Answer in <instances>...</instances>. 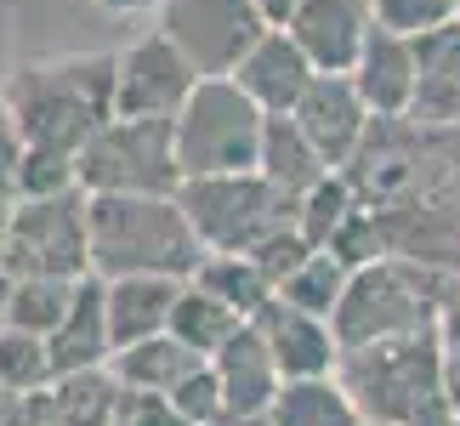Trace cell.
<instances>
[{
	"instance_id": "ee69618b",
	"label": "cell",
	"mask_w": 460,
	"mask_h": 426,
	"mask_svg": "<svg viewBox=\"0 0 460 426\" xmlns=\"http://www.w3.org/2000/svg\"><path fill=\"white\" fill-rule=\"evenodd\" d=\"M102 6H114V12H137V6H148V0H102Z\"/></svg>"
},
{
	"instance_id": "e0dca14e",
	"label": "cell",
	"mask_w": 460,
	"mask_h": 426,
	"mask_svg": "<svg viewBox=\"0 0 460 426\" xmlns=\"http://www.w3.org/2000/svg\"><path fill=\"white\" fill-rule=\"evenodd\" d=\"M420 126H460V17L415 34V102Z\"/></svg>"
},
{
	"instance_id": "4fadbf2b",
	"label": "cell",
	"mask_w": 460,
	"mask_h": 426,
	"mask_svg": "<svg viewBox=\"0 0 460 426\" xmlns=\"http://www.w3.org/2000/svg\"><path fill=\"white\" fill-rule=\"evenodd\" d=\"M251 324L261 330V342L273 347L279 369H285V381H307V376H335V364H341V335L324 313H307L285 301L273 290V301L261 307Z\"/></svg>"
},
{
	"instance_id": "44dd1931",
	"label": "cell",
	"mask_w": 460,
	"mask_h": 426,
	"mask_svg": "<svg viewBox=\"0 0 460 426\" xmlns=\"http://www.w3.org/2000/svg\"><path fill=\"white\" fill-rule=\"evenodd\" d=\"M256 171L268 176V182L285 193L290 205H302V200H307L318 182H324L335 165L313 148L307 131L296 126L290 114H268V137H261V165H256Z\"/></svg>"
},
{
	"instance_id": "277c9868",
	"label": "cell",
	"mask_w": 460,
	"mask_h": 426,
	"mask_svg": "<svg viewBox=\"0 0 460 426\" xmlns=\"http://www.w3.org/2000/svg\"><path fill=\"white\" fill-rule=\"evenodd\" d=\"M455 290H460V273L427 268V262H410V256H381L347 279V296L335 301L330 324L341 335V352L393 342V335L432 330Z\"/></svg>"
},
{
	"instance_id": "603a6c76",
	"label": "cell",
	"mask_w": 460,
	"mask_h": 426,
	"mask_svg": "<svg viewBox=\"0 0 460 426\" xmlns=\"http://www.w3.org/2000/svg\"><path fill=\"white\" fill-rule=\"evenodd\" d=\"M268 426H364V410L335 376H307L279 386Z\"/></svg>"
},
{
	"instance_id": "bcb514c9",
	"label": "cell",
	"mask_w": 460,
	"mask_h": 426,
	"mask_svg": "<svg viewBox=\"0 0 460 426\" xmlns=\"http://www.w3.org/2000/svg\"><path fill=\"white\" fill-rule=\"evenodd\" d=\"M364 426H386V421H364Z\"/></svg>"
},
{
	"instance_id": "7bdbcfd3",
	"label": "cell",
	"mask_w": 460,
	"mask_h": 426,
	"mask_svg": "<svg viewBox=\"0 0 460 426\" xmlns=\"http://www.w3.org/2000/svg\"><path fill=\"white\" fill-rule=\"evenodd\" d=\"M12 205L17 200H0V251H6V234H12Z\"/></svg>"
},
{
	"instance_id": "b9f144b4",
	"label": "cell",
	"mask_w": 460,
	"mask_h": 426,
	"mask_svg": "<svg viewBox=\"0 0 460 426\" xmlns=\"http://www.w3.org/2000/svg\"><path fill=\"white\" fill-rule=\"evenodd\" d=\"M17 398H23V393H12V386H6V381H0V426H6V421H12V410H17Z\"/></svg>"
},
{
	"instance_id": "f546056e",
	"label": "cell",
	"mask_w": 460,
	"mask_h": 426,
	"mask_svg": "<svg viewBox=\"0 0 460 426\" xmlns=\"http://www.w3.org/2000/svg\"><path fill=\"white\" fill-rule=\"evenodd\" d=\"M352 210H358V193H352V182H347L341 171H330L324 182H318V188L307 193V200L296 205V227L307 234L313 251H324V244L335 239V227H341V222L352 217Z\"/></svg>"
},
{
	"instance_id": "8d00e7d4",
	"label": "cell",
	"mask_w": 460,
	"mask_h": 426,
	"mask_svg": "<svg viewBox=\"0 0 460 426\" xmlns=\"http://www.w3.org/2000/svg\"><path fill=\"white\" fill-rule=\"evenodd\" d=\"M438 342H444V393L460 410V290L444 301V313H438Z\"/></svg>"
},
{
	"instance_id": "7a4b0ae2",
	"label": "cell",
	"mask_w": 460,
	"mask_h": 426,
	"mask_svg": "<svg viewBox=\"0 0 460 426\" xmlns=\"http://www.w3.org/2000/svg\"><path fill=\"white\" fill-rule=\"evenodd\" d=\"M205 239L176 193H92V273L97 279H193Z\"/></svg>"
},
{
	"instance_id": "ab89813d",
	"label": "cell",
	"mask_w": 460,
	"mask_h": 426,
	"mask_svg": "<svg viewBox=\"0 0 460 426\" xmlns=\"http://www.w3.org/2000/svg\"><path fill=\"white\" fill-rule=\"evenodd\" d=\"M256 6H261V17H268L273 29H285V23H290V12H296V0H256Z\"/></svg>"
},
{
	"instance_id": "3957f363",
	"label": "cell",
	"mask_w": 460,
	"mask_h": 426,
	"mask_svg": "<svg viewBox=\"0 0 460 426\" xmlns=\"http://www.w3.org/2000/svg\"><path fill=\"white\" fill-rule=\"evenodd\" d=\"M114 58H46L23 63L6 80L0 102L12 109L17 131L29 148H63L80 154L109 120L114 109Z\"/></svg>"
},
{
	"instance_id": "7c38bea8",
	"label": "cell",
	"mask_w": 460,
	"mask_h": 426,
	"mask_svg": "<svg viewBox=\"0 0 460 426\" xmlns=\"http://www.w3.org/2000/svg\"><path fill=\"white\" fill-rule=\"evenodd\" d=\"M285 29L313 58L318 75H352L376 34V12H369V0H296Z\"/></svg>"
},
{
	"instance_id": "836d02e7",
	"label": "cell",
	"mask_w": 460,
	"mask_h": 426,
	"mask_svg": "<svg viewBox=\"0 0 460 426\" xmlns=\"http://www.w3.org/2000/svg\"><path fill=\"white\" fill-rule=\"evenodd\" d=\"M176 410L188 415V426H217V421H227V398H222V381H217V369H193V376L176 386V393H165Z\"/></svg>"
},
{
	"instance_id": "4316f807",
	"label": "cell",
	"mask_w": 460,
	"mask_h": 426,
	"mask_svg": "<svg viewBox=\"0 0 460 426\" xmlns=\"http://www.w3.org/2000/svg\"><path fill=\"white\" fill-rule=\"evenodd\" d=\"M0 381L12 393H46L58 381V364H51V342L34 330L0 324Z\"/></svg>"
},
{
	"instance_id": "ffe728a7",
	"label": "cell",
	"mask_w": 460,
	"mask_h": 426,
	"mask_svg": "<svg viewBox=\"0 0 460 426\" xmlns=\"http://www.w3.org/2000/svg\"><path fill=\"white\" fill-rule=\"evenodd\" d=\"M352 85L364 92V102L376 114H410V102H415V40L410 34H393V29H376L358 68H352Z\"/></svg>"
},
{
	"instance_id": "74e56055",
	"label": "cell",
	"mask_w": 460,
	"mask_h": 426,
	"mask_svg": "<svg viewBox=\"0 0 460 426\" xmlns=\"http://www.w3.org/2000/svg\"><path fill=\"white\" fill-rule=\"evenodd\" d=\"M23 154H29V142H23V131H17L12 109L0 102V200H17V171H23Z\"/></svg>"
},
{
	"instance_id": "5bb4252c",
	"label": "cell",
	"mask_w": 460,
	"mask_h": 426,
	"mask_svg": "<svg viewBox=\"0 0 460 426\" xmlns=\"http://www.w3.org/2000/svg\"><path fill=\"white\" fill-rule=\"evenodd\" d=\"M290 120L307 131L313 148L324 154L335 171H341L347 159L358 154V142L369 137V120H376V109L364 102V92L352 85V75H318V80L307 85V97L296 102Z\"/></svg>"
},
{
	"instance_id": "7dc6e473",
	"label": "cell",
	"mask_w": 460,
	"mask_h": 426,
	"mask_svg": "<svg viewBox=\"0 0 460 426\" xmlns=\"http://www.w3.org/2000/svg\"><path fill=\"white\" fill-rule=\"evenodd\" d=\"M455 17H460V6H455Z\"/></svg>"
},
{
	"instance_id": "d6a6232c",
	"label": "cell",
	"mask_w": 460,
	"mask_h": 426,
	"mask_svg": "<svg viewBox=\"0 0 460 426\" xmlns=\"http://www.w3.org/2000/svg\"><path fill=\"white\" fill-rule=\"evenodd\" d=\"M369 12H376V29H393V34H427L438 23H449L455 17V0H369Z\"/></svg>"
},
{
	"instance_id": "ba28073f",
	"label": "cell",
	"mask_w": 460,
	"mask_h": 426,
	"mask_svg": "<svg viewBox=\"0 0 460 426\" xmlns=\"http://www.w3.org/2000/svg\"><path fill=\"white\" fill-rule=\"evenodd\" d=\"M182 159H176V120H131L114 114L80 148V188L85 193H176Z\"/></svg>"
},
{
	"instance_id": "6da1fadb",
	"label": "cell",
	"mask_w": 460,
	"mask_h": 426,
	"mask_svg": "<svg viewBox=\"0 0 460 426\" xmlns=\"http://www.w3.org/2000/svg\"><path fill=\"white\" fill-rule=\"evenodd\" d=\"M341 176L381 217L393 256L460 273V126L376 114Z\"/></svg>"
},
{
	"instance_id": "5b68a950",
	"label": "cell",
	"mask_w": 460,
	"mask_h": 426,
	"mask_svg": "<svg viewBox=\"0 0 460 426\" xmlns=\"http://www.w3.org/2000/svg\"><path fill=\"white\" fill-rule=\"evenodd\" d=\"M335 381L352 393L364 421L410 426L427 404L444 398V342H438V324L415 330V335H393V342L347 347L341 364H335Z\"/></svg>"
},
{
	"instance_id": "e575fe53",
	"label": "cell",
	"mask_w": 460,
	"mask_h": 426,
	"mask_svg": "<svg viewBox=\"0 0 460 426\" xmlns=\"http://www.w3.org/2000/svg\"><path fill=\"white\" fill-rule=\"evenodd\" d=\"M251 256L261 262V273H268L273 284H285V279H290V273H296V268H302V262L313 256V244H307V234H302V227L290 222V227H279L273 239H261Z\"/></svg>"
},
{
	"instance_id": "ac0fdd59",
	"label": "cell",
	"mask_w": 460,
	"mask_h": 426,
	"mask_svg": "<svg viewBox=\"0 0 460 426\" xmlns=\"http://www.w3.org/2000/svg\"><path fill=\"white\" fill-rule=\"evenodd\" d=\"M109 284L97 273L80 279L75 290V307L63 313V324L46 335L51 342V364H58V376H75V369H97L114 359V335H109Z\"/></svg>"
},
{
	"instance_id": "2e32d148",
	"label": "cell",
	"mask_w": 460,
	"mask_h": 426,
	"mask_svg": "<svg viewBox=\"0 0 460 426\" xmlns=\"http://www.w3.org/2000/svg\"><path fill=\"white\" fill-rule=\"evenodd\" d=\"M234 80L268 114H296V102L307 97V85L318 80V68H313L307 51L290 40V29H268L251 51H244V63L234 68Z\"/></svg>"
},
{
	"instance_id": "60d3db41",
	"label": "cell",
	"mask_w": 460,
	"mask_h": 426,
	"mask_svg": "<svg viewBox=\"0 0 460 426\" xmlns=\"http://www.w3.org/2000/svg\"><path fill=\"white\" fill-rule=\"evenodd\" d=\"M12 290H17V273L0 262V324H6V313H12Z\"/></svg>"
},
{
	"instance_id": "681fc988",
	"label": "cell",
	"mask_w": 460,
	"mask_h": 426,
	"mask_svg": "<svg viewBox=\"0 0 460 426\" xmlns=\"http://www.w3.org/2000/svg\"><path fill=\"white\" fill-rule=\"evenodd\" d=\"M455 426H460V421H455Z\"/></svg>"
},
{
	"instance_id": "7402d4cb",
	"label": "cell",
	"mask_w": 460,
	"mask_h": 426,
	"mask_svg": "<svg viewBox=\"0 0 460 426\" xmlns=\"http://www.w3.org/2000/svg\"><path fill=\"white\" fill-rule=\"evenodd\" d=\"M109 364H114V376L126 386H143V393H176V386H182L193 369H205L210 359L199 347H188L182 335L159 330V335H148V342H137V347H119Z\"/></svg>"
},
{
	"instance_id": "8fae6325",
	"label": "cell",
	"mask_w": 460,
	"mask_h": 426,
	"mask_svg": "<svg viewBox=\"0 0 460 426\" xmlns=\"http://www.w3.org/2000/svg\"><path fill=\"white\" fill-rule=\"evenodd\" d=\"M114 63H119L114 68V109L131 114V120H176L182 102L193 97V85L205 80L165 29L131 40Z\"/></svg>"
},
{
	"instance_id": "c3c4849f",
	"label": "cell",
	"mask_w": 460,
	"mask_h": 426,
	"mask_svg": "<svg viewBox=\"0 0 460 426\" xmlns=\"http://www.w3.org/2000/svg\"><path fill=\"white\" fill-rule=\"evenodd\" d=\"M455 6H460V0H455Z\"/></svg>"
},
{
	"instance_id": "9a60e30c",
	"label": "cell",
	"mask_w": 460,
	"mask_h": 426,
	"mask_svg": "<svg viewBox=\"0 0 460 426\" xmlns=\"http://www.w3.org/2000/svg\"><path fill=\"white\" fill-rule=\"evenodd\" d=\"M210 369H217V381H222L227 415H234V421H268L279 386H285V369H279L273 347L261 342L256 324H244L234 342L210 359Z\"/></svg>"
},
{
	"instance_id": "8992f818",
	"label": "cell",
	"mask_w": 460,
	"mask_h": 426,
	"mask_svg": "<svg viewBox=\"0 0 460 426\" xmlns=\"http://www.w3.org/2000/svg\"><path fill=\"white\" fill-rule=\"evenodd\" d=\"M268 109L234 75H205L176 114V159L182 176H234L261 165Z\"/></svg>"
},
{
	"instance_id": "52a82bcc",
	"label": "cell",
	"mask_w": 460,
	"mask_h": 426,
	"mask_svg": "<svg viewBox=\"0 0 460 426\" xmlns=\"http://www.w3.org/2000/svg\"><path fill=\"white\" fill-rule=\"evenodd\" d=\"M188 222L199 227L205 251H234L251 256L261 239L296 222V205L279 193L261 171H234V176H188L176 188Z\"/></svg>"
},
{
	"instance_id": "83f0119b",
	"label": "cell",
	"mask_w": 460,
	"mask_h": 426,
	"mask_svg": "<svg viewBox=\"0 0 460 426\" xmlns=\"http://www.w3.org/2000/svg\"><path fill=\"white\" fill-rule=\"evenodd\" d=\"M75 290H80V279H17L6 324L34 330V335H51V330L63 324V313L75 307Z\"/></svg>"
},
{
	"instance_id": "f1b7e54d",
	"label": "cell",
	"mask_w": 460,
	"mask_h": 426,
	"mask_svg": "<svg viewBox=\"0 0 460 426\" xmlns=\"http://www.w3.org/2000/svg\"><path fill=\"white\" fill-rule=\"evenodd\" d=\"M347 279H352V268L341 256H330V251H313L302 268H296L285 284H279V296L285 301H296V307H307V313H335V301L347 296Z\"/></svg>"
},
{
	"instance_id": "30bf717a",
	"label": "cell",
	"mask_w": 460,
	"mask_h": 426,
	"mask_svg": "<svg viewBox=\"0 0 460 426\" xmlns=\"http://www.w3.org/2000/svg\"><path fill=\"white\" fill-rule=\"evenodd\" d=\"M159 29L188 51L199 75H234L273 23L256 0H159Z\"/></svg>"
},
{
	"instance_id": "1f68e13d",
	"label": "cell",
	"mask_w": 460,
	"mask_h": 426,
	"mask_svg": "<svg viewBox=\"0 0 460 426\" xmlns=\"http://www.w3.org/2000/svg\"><path fill=\"white\" fill-rule=\"evenodd\" d=\"M324 251H330V256H341L352 273L369 268V262H381V256H393V251H386V234H381V217H376L369 205H358L341 227H335V239L324 244Z\"/></svg>"
},
{
	"instance_id": "f6af8a7d",
	"label": "cell",
	"mask_w": 460,
	"mask_h": 426,
	"mask_svg": "<svg viewBox=\"0 0 460 426\" xmlns=\"http://www.w3.org/2000/svg\"><path fill=\"white\" fill-rule=\"evenodd\" d=\"M217 426H268V421H234V415H227V421H217Z\"/></svg>"
},
{
	"instance_id": "484cf974",
	"label": "cell",
	"mask_w": 460,
	"mask_h": 426,
	"mask_svg": "<svg viewBox=\"0 0 460 426\" xmlns=\"http://www.w3.org/2000/svg\"><path fill=\"white\" fill-rule=\"evenodd\" d=\"M119 393L126 381L114 376V364H97V369H75V376H58L51 381V398L68 426H109L119 410Z\"/></svg>"
},
{
	"instance_id": "cb8c5ba5",
	"label": "cell",
	"mask_w": 460,
	"mask_h": 426,
	"mask_svg": "<svg viewBox=\"0 0 460 426\" xmlns=\"http://www.w3.org/2000/svg\"><path fill=\"white\" fill-rule=\"evenodd\" d=\"M193 284H199V290H210L217 301H227L239 318H256V313L273 301V290H279V284L261 273L256 256H234V251H210V256L199 262V273H193Z\"/></svg>"
},
{
	"instance_id": "9c48e42d",
	"label": "cell",
	"mask_w": 460,
	"mask_h": 426,
	"mask_svg": "<svg viewBox=\"0 0 460 426\" xmlns=\"http://www.w3.org/2000/svg\"><path fill=\"white\" fill-rule=\"evenodd\" d=\"M0 262L17 279H85L92 273V193L68 188L46 200H17Z\"/></svg>"
},
{
	"instance_id": "d4e9b609",
	"label": "cell",
	"mask_w": 460,
	"mask_h": 426,
	"mask_svg": "<svg viewBox=\"0 0 460 426\" xmlns=\"http://www.w3.org/2000/svg\"><path fill=\"white\" fill-rule=\"evenodd\" d=\"M251 324V318H239L227 301H217L210 290H199V284H182V296H176V307H171V335H182L188 347H199L205 359H217V352L234 342V335Z\"/></svg>"
},
{
	"instance_id": "d590c367",
	"label": "cell",
	"mask_w": 460,
	"mask_h": 426,
	"mask_svg": "<svg viewBox=\"0 0 460 426\" xmlns=\"http://www.w3.org/2000/svg\"><path fill=\"white\" fill-rule=\"evenodd\" d=\"M109 426H188V415L176 410L165 393H143V386H126L119 393V410Z\"/></svg>"
},
{
	"instance_id": "f35d334b",
	"label": "cell",
	"mask_w": 460,
	"mask_h": 426,
	"mask_svg": "<svg viewBox=\"0 0 460 426\" xmlns=\"http://www.w3.org/2000/svg\"><path fill=\"white\" fill-rule=\"evenodd\" d=\"M6 426H68V421H63L58 398H51V386H46V393H23V398H17V410H12Z\"/></svg>"
},
{
	"instance_id": "d6986e66",
	"label": "cell",
	"mask_w": 460,
	"mask_h": 426,
	"mask_svg": "<svg viewBox=\"0 0 460 426\" xmlns=\"http://www.w3.org/2000/svg\"><path fill=\"white\" fill-rule=\"evenodd\" d=\"M109 284V335H114V352L119 347H137L148 335L171 330V307L182 296L188 279H159V273H131V279H102Z\"/></svg>"
},
{
	"instance_id": "4dcf8cb0",
	"label": "cell",
	"mask_w": 460,
	"mask_h": 426,
	"mask_svg": "<svg viewBox=\"0 0 460 426\" xmlns=\"http://www.w3.org/2000/svg\"><path fill=\"white\" fill-rule=\"evenodd\" d=\"M80 188V154L63 148H29L23 171H17V200H46V193Z\"/></svg>"
}]
</instances>
